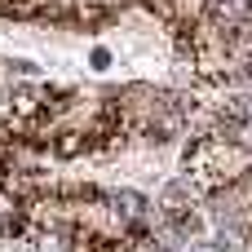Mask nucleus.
Masks as SVG:
<instances>
[{"instance_id": "1", "label": "nucleus", "mask_w": 252, "mask_h": 252, "mask_svg": "<svg viewBox=\"0 0 252 252\" xmlns=\"http://www.w3.org/2000/svg\"><path fill=\"white\" fill-rule=\"evenodd\" d=\"M49 155L62 159V164H71V159L89 155V142H84L80 128H53V137H49Z\"/></svg>"}, {"instance_id": "2", "label": "nucleus", "mask_w": 252, "mask_h": 252, "mask_svg": "<svg viewBox=\"0 0 252 252\" xmlns=\"http://www.w3.org/2000/svg\"><path fill=\"white\" fill-rule=\"evenodd\" d=\"M89 62H93V71H106V66H111V53H106V49H93Z\"/></svg>"}, {"instance_id": "3", "label": "nucleus", "mask_w": 252, "mask_h": 252, "mask_svg": "<svg viewBox=\"0 0 252 252\" xmlns=\"http://www.w3.org/2000/svg\"><path fill=\"white\" fill-rule=\"evenodd\" d=\"M204 252H213V248H204Z\"/></svg>"}]
</instances>
